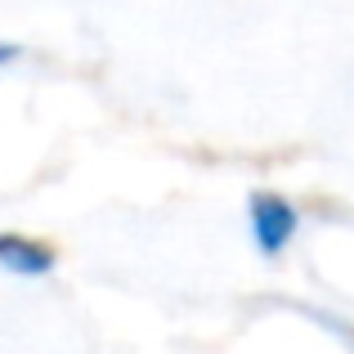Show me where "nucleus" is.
I'll return each instance as SVG.
<instances>
[{
    "instance_id": "nucleus-1",
    "label": "nucleus",
    "mask_w": 354,
    "mask_h": 354,
    "mask_svg": "<svg viewBox=\"0 0 354 354\" xmlns=\"http://www.w3.org/2000/svg\"><path fill=\"white\" fill-rule=\"evenodd\" d=\"M247 216H251V238H256V247L265 251V256H278V251L296 238V225H301V220H296V207L283 202L278 193H256Z\"/></svg>"
},
{
    "instance_id": "nucleus-2",
    "label": "nucleus",
    "mask_w": 354,
    "mask_h": 354,
    "mask_svg": "<svg viewBox=\"0 0 354 354\" xmlns=\"http://www.w3.org/2000/svg\"><path fill=\"white\" fill-rule=\"evenodd\" d=\"M0 269L14 278H41L54 269V256L32 238H18V234H0Z\"/></svg>"
},
{
    "instance_id": "nucleus-3",
    "label": "nucleus",
    "mask_w": 354,
    "mask_h": 354,
    "mask_svg": "<svg viewBox=\"0 0 354 354\" xmlns=\"http://www.w3.org/2000/svg\"><path fill=\"white\" fill-rule=\"evenodd\" d=\"M14 59H18V45L0 41V68H5V63H14Z\"/></svg>"
}]
</instances>
